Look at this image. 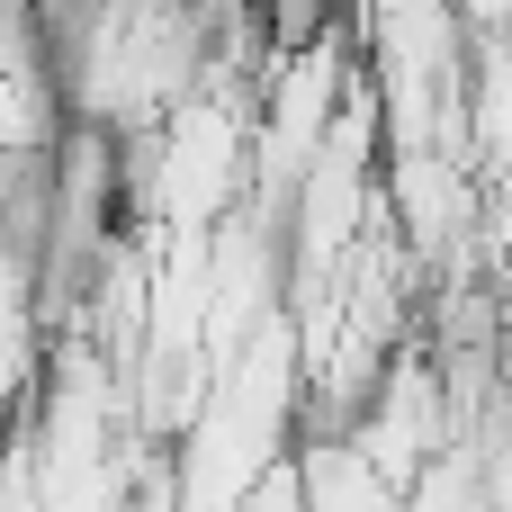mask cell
<instances>
[{"instance_id":"cell-1","label":"cell","mask_w":512,"mask_h":512,"mask_svg":"<svg viewBox=\"0 0 512 512\" xmlns=\"http://www.w3.org/2000/svg\"><path fill=\"white\" fill-rule=\"evenodd\" d=\"M288 486H297V512H405V495L351 441H306L297 468H288Z\"/></svg>"}]
</instances>
